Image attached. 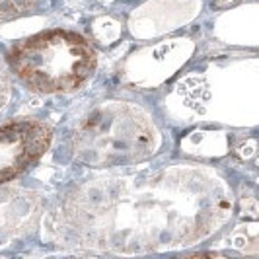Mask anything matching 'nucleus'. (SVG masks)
<instances>
[{
	"instance_id": "nucleus-1",
	"label": "nucleus",
	"mask_w": 259,
	"mask_h": 259,
	"mask_svg": "<svg viewBox=\"0 0 259 259\" xmlns=\"http://www.w3.org/2000/svg\"><path fill=\"white\" fill-rule=\"evenodd\" d=\"M74 199L90 203V208L74 205L68 212L78 236L105 242L102 246L137 249L201 240L230 212L221 180L193 169L121 183L119 193L111 187L105 193L90 189Z\"/></svg>"
},
{
	"instance_id": "nucleus-2",
	"label": "nucleus",
	"mask_w": 259,
	"mask_h": 259,
	"mask_svg": "<svg viewBox=\"0 0 259 259\" xmlns=\"http://www.w3.org/2000/svg\"><path fill=\"white\" fill-rule=\"evenodd\" d=\"M158 146L160 135L148 115L121 102L96 105L78 121L70 137L74 158L92 168L144 162Z\"/></svg>"
},
{
	"instance_id": "nucleus-3",
	"label": "nucleus",
	"mask_w": 259,
	"mask_h": 259,
	"mask_svg": "<svg viewBox=\"0 0 259 259\" xmlns=\"http://www.w3.org/2000/svg\"><path fill=\"white\" fill-rule=\"evenodd\" d=\"M98 65L90 41L70 29H49L22 39L8 53L10 72L29 90L65 94L80 88Z\"/></svg>"
},
{
	"instance_id": "nucleus-4",
	"label": "nucleus",
	"mask_w": 259,
	"mask_h": 259,
	"mask_svg": "<svg viewBox=\"0 0 259 259\" xmlns=\"http://www.w3.org/2000/svg\"><path fill=\"white\" fill-rule=\"evenodd\" d=\"M51 129L33 119L14 121L0 127V183L24 174L47 152Z\"/></svg>"
},
{
	"instance_id": "nucleus-5",
	"label": "nucleus",
	"mask_w": 259,
	"mask_h": 259,
	"mask_svg": "<svg viewBox=\"0 0 259 259\" xmlns=\"http://www.w3.org/2000/svg\"><path fill=\"white\" fill-rule=\"evenodd\" d=\"M27 195L18 191H0V242H6L29 217ZM2 246V244H0Z\"/></svg>"
},
{
	"instance_id": "nucleus-6",
	"label": "nucleus",
	"mask_w": 259,
	"mask_h": 259,
	"mask_svg": "<svg viewBox=\"0 0 259 259\" xmlns=\"http://www.w3.org/2000/svg\"><path fill=\"white\" fill-rule=\"evenodd\" d=\"M39 4V0H0V22L20 18L31 12Z\"/></svg>"
},
{
	"instance_id": "nucleus-7",
	"label": "nucleus",
	"mask_w": 259,
	"mask_h": 259,
	"mask_svg": "<svg viewBox=\"0 0 259 259\" xmlns=\"http://www.w3.org/2000/svg\"><path fill=\"white\" fill-rule=\"evenodd\" d=\"M10 92H12V84H10V72H8L6 65L0 61V109H2V107H4V104L8 102Z\"/></svg>"
}]
</instances>
